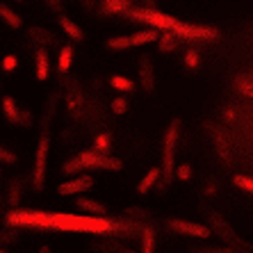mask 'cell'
Here are the masks:
<instances>
[{"instance_id":"cell-10","label":"cell","mask_w":253,"mask_h":253,"mask_svg":"<svg viewBox=\"0 0 253 253\" xmlns=\"http://www.w3.org/2000/svg\"><path fill=\"white\" fill-rule=\"evenodd\" d=\"M94 253H135L132 247H126L124 242L114 240V237H91L87 244Z\"/></svg>"},{"instance_id":"cell-3","label":"cell","mask_w":253,"mask_h":253,"mask_svg":"<svg viewBox=\"0 0 253 253\" xmlns=\"http://www.w3.org/2000/svg\"><path fill=\"white\" fill-rule=\"evenodd\" d=\"M55 103H57V94L50 96L46 105V112L42 119V130H39V139H37L35 148V167H32V187L37 192H43L46 185V171H48V153H50V124H53V112Z\"/></svg>"},{"instance_id":"cell-8","label":"cell","mask_w":253,"mask_h":253,"mask_svg":"<svg viewBox=\"0 0 253 253\" xmlns=\"http://www.w3.org/2000/svg\"><path fill=\"white\" fill-rule=\"evenodd\" d=\"M167 228L176 235H185V237H199V240H206L210 237V228L203 224H196V221H187V219H178V217H171L167 221Z\"/></svg>"},{"instance_id":"cell-16","label":"cell","mask_w":253,"mask_h":253,"mask_svg":"<svg viewBox=\"0 0 253 253\" xmlns=\"http://www.w3.org/2000/svg\"><path fill=\"white\" fill-rule=\"evenodd\" d=\"M28 37H30V42H35L39 48H46V46H53V43H55V35H53V32H48L46 28H39V25L30 28Z\"/></svg>"},{"instance_id":"cell-6","label":"cell","mask_w":253,"mask_h":253,"mask_svg":"<svg viewBox=\"0 0 253 253\" xmlns=\"http://www.w3.org/2000/svg\"><path fill=\"white\" fill-rule=\"evenodd\" d=\"M0 114H2V119H5L9 126H14V128H30V126L35 124V114H32V110L25 105H21L16 98H14L12 94H2V98H0Z\"/></svg>"},{"instance_id":"cell-17","label":"cell","mask_w":253,"mask_h":253,"mask_svg":"<svg viewBox=\"0 0 253 253\" xmlns=\"http://www.w3.org/2000/svg\"><path fill=\"white\" fill-rule=\"evenodd\" d=\"M158 37H160V35L155 32V30L146 28V30H137V32L128 35V39H130V46L135 48V46H146V43L158 42Z\"/></svg>"},{"instance_id":"cell-7","label":"cell","mask_w":253,"mask_h":253,"mask_svg":"<svg viewBox=\"0 0 253 253\" xmlns=\"http://www.w3.org/2000/svg\"><path fill=\"white\" fill-rule=\"evenodd\" d=\"M141 230L144 226L132 221L128 217H117V219H110V233L107 237H114V240H132V237H141Z\"/></svg>"},{"instance_id":"cell-33","label":"cell","mask_w":253,"mask_h":253,"mask_svg":"<svg viewBox=\"0 0 253 253\" xmlns=\"http://www.w3.org/2000/svg\"><path fill=\"white\" fill-rule=\"evenodd\" d=\"M192 253H235V251L228 249L226 244H214V247H194Z\"/></svg>"},{"instance_id":"cell-25","label":"cell","mask_w":253,"mask_h":253,"mask_svg":"<svg viewBox=\"0 0 253 253\" xmlns=\"http://www.w3.org/2000/svg\"><path fill=\"white\" fill-rule=\"evenodd\" d=\"M141 251L139 253H155V230L151 226H144L141 230Z\"/></svg>"},{"instance_id":"cell-31","label":"cell","mask_w":253,"mask_h":253,"mask_svg":"<svg viewBox=\"0 0 253 253\" xmlns=\"http://www.w3.org/2000/svg\"><path fill=\"white\" fill-rule=\"evenodd\" d=\"M18 155L14 153L12 148H7L5 144H0V165H16Z\"/></svg>"},{"instance_id":"cell-21","label":"cell","mask_w":253,"mask_h":253,"mask_svg":"<svg viewBox=\"0 0 253 253\" xmlns=\"http://www.w3.org/2000/svg\"><path fill=\"white\" fill-rule=\"evenodd\" d=\"M21 194H23V183L18 178H12L9 185H7V203L12 206V210H16L18 203H21Z\"/></svg>"},{"instance_id":"cell-40","label":"cell","mask_w":253,"mask_h":253,"mask_svg":"<svg viewBox=\"0 0 253 253\" xmlns=\"http://www.w3.org/2000/svg\"><path fill=\"white\" fill-rule=\"evenodd\" d=\"M0 89H2V84H0Z\"/></svg>"},{"instance_id":"cell-37","label":"cell","mask_w":253,"mask_h":253,"mask_svg":"<svg viewBox=\"0 0 253 253\" xmlns=\"http://www.w3.org/2000/svg\"><path fill=\"white\" fill-rule=\"evenodd\" d=\"M237 89H240L244 96H249V98H253V80H237Z\"/></svg>"},{"instance_id":"cell-12","label":"cell","mask_w":253,"mask_h":253,"mask_svg":"<svg viewBox=\"0 0 253 253\" xmlns=\"http://www.w3.org/2000/svg\"><path fill=\"white\" fill-rule=\"evenodd\" d=\"M139 84L144 91H153L155 89V71H153V62L148 55L139 57Z\"/></svg>"},{"instance_id":"cell-19","label":"cell","mask_w":253,"mask_h":253,"mask_svg":"<svg viewBox=\"0 0 253 253\" xmlns=\"http://www.w3.org/2000/svg\"><path fill=\"white\" fill-rule=\"evenodd\" d=\"M124 217L132 219V221H137V224H141V226H148V221H151V217H153V212L148 210V208H144V206H130V208H126Z\"/></svg>"},{"instance_id":"cell-28","label":"cell","mask_w":253,"mask_h":253,"mask_svg":"<svg viewBox=\"0 0 253 253\" xmlns=\"http://www.w3.org/2000/svg\"><path fill=\"white\" fill-rule=\"evenodd\" d=\"M110 50H126V48H132L130 46V39H128V35H121V37H112V39H107V43H105Z\"/></svg>"},{"instance_id":"cell-13","label":"cell","mask_w":253,"mask_h":253,"mask_svg":"<svg viewBox=\"0 0 253 253\" xmlns=\"http://www.w3.org/2000/svg\"><path fill=\"white\" fill-rule=\"evenodd\" d=\"M50 76V59H48L46 48H37L35 53V78L37 83H46Z\"/></svg>"},{"instance_id":"cell-22","label":"cell","mask_w":253,"mask_h":253,"mask_svg":"<svg viewBox=\"0 0 253 253\" xmlns=\"http://www.w3.org/2000/svg\"><path fill=\"white\" fill-rule=\"evenodd\" d=\"M71 64H73V46H62L57 53V71L59 73H69Z\"/></svg>"},{"instance_id":"cell-32","label":"cell","mask_w":253,"mask_h":253,"mask_svg":"<svg viewBox=\"0 0 253 253\" xmlns=\"http://www.w3.org/2000/svg\"><path fill=\"white\" fill-rule=\"evenodd\" d=\"M221 192V185L217 183V178H206V183H203V196H217Z\"/></svg>"},{"instance_id":"cell-35","label":"cell","mask_w":253,"mask_h":253,"mask_svg":"<svg viewBox=\"0 0 253 253\" xmlns=\"http://www.w3.org/2000/svg\"><path fill=\"white\" fill-rule=\"evenodd\" d=\"M16 66H18V57H16V55H5V57L0 59V69L5 71V73L16 71Z\"/></svg>"},{"instance_id":"cell-39","label":"cell","mask_w":253,"mask_h":253,"mask_svg":"<svg viewBox=\"0 0 253 253\" xmlns=\"http://www.w3.org/2000/svg\"><path fill=\"white\" fill-rule=\"evenodd\" d=\"M0 253H5V251H2V249H0Z\"/></svg>"},{"instance_id":"cell-36","label":"cell","mask_w":253,"mask_h":253,"mask_svg":"<svg viewBox=\"0 0 253 253\" xmlns=\"http://www.w3.org/2000/svg\"><path fill=\"white\" fill-rule=\"evenodd\" d=\"M173 178H178V180H192V167L185 162V165H176V173H173Z\"/></svg>"},{"instance_id":"cell-5","label":"cell","mask_w":253,"mask_h":253,"mask_svg":"<svg viewBox=\"0 0 253 253\" xmlns=\"http://www.w3.org/2000/svg\"><path fill=\"white\" fill-rule=\"evenodd\" d=\"M180 132H183V121L173 119L167 126L165 137H162V167H160V173L165 176V185H169L173 180V173H176V151L178 141H180Z\"/></svg>"},{"instance_id":"cell-20","label":"cell","mask_w":253,"mask_h":253,"mask_svg":"<svg viewBox=\"0 0 253 253\" xmlns=\"http://www.w3.org/2000/svg\"><path fill=\"white\" fill-rule=\"evenodd\" d=\"M160 167H153V169H148V173L144 178L139 180V185H137V194H148L151 189L158 185V180H160Z\"/></svg>"},{"instance_id":"cell-23","label":"cell","mask_w":253,"mask_h":253,"mask_svg":"<svg viewBox=\"0 0 253 253\" xmlns=\"http://www.w3.org/2000/svg\"><path fill=\"white\" fill-rule=\"evenodd\" d=\"M91 151H96V153L100 155H110L112 153V135L110 132H100V135L94 137V148Z\"/></svg>"},{"instance_id":"cell-26","label":"cell","mask_w":253,"mask_h":253,"mask_svg":"<svg viewBox=\"0 0 253 253\" xmlns=\"http://www.w3.org/2000/svg\"><path fill=\"white\" fill-rule=\"evenodd\" d=\"M110 84H112V89H117V91H132L135 89V83L130 80V78H126V76H112L110 78Z\"/></svg>"},{"instance_id":"cell-2","label":"cell","mask_w":253,"mask_h":253,"mask_svg":"<svg viewBox=\"0 0 253 253\" xmlns=\"http://www.w3.org/2000/svg\"><path fill=\"white\" fill-rule=\"evenodd\" d=\"M128 16L132 21H139V23L148 25L155 32H171L176 35L178 39H189V42H212L219 37V30L214 25H196V23H185L180 18L171 16V14H165L160 9H153V7H137V9H130Z\"/></svg>"},{"instance_id":"cell-18","label":"cell","mask_w":253,"mask_h":253,"mask_svg":"<svg viewBox=\"0 0 253 253\" xmlns=\"http://www.w3.org/2000/svg\"><path fill=\"white\" fill-rule=\"evenodd\" d=\"M103 7V14L105 16H117V14H128L132 9L128 0H105V2H100Z\"/></svg>"},{"instance_id":"cell-34","label":"cell","mask_w":253,"mask_h":253,"mask_svg":"<svg viewBox=\"0 0 253 253\" xmlns=\"http://www.w3.org/2000/svg\"><path fill=\"white\" fill-rule=\"evenodd\" d=\"M110 107H112V112H114V114H119V117H121V114H126V112H128L130 103L124 98V96H117V98H112V103H110Z\"/></svg>"},{"instance_id":"cell-11","label":"cell","mask_w":253,"mask_h":253,"mask_svg":"<svg viewBox=\"0 0 253 253\" xmlns=\"http://www.w3.org/2000/svg\"><path fill=\"white\" fill-rule=\"evenodd\" d=\"M76 208H78V210H83L87 217H100V219H105L107 212H110V208H107L103 201L89 199V196H78V199H76Z\"/></svg>"},{"instance_id":"cell-27","label":"cell","mask_w":253,"mask_h":253,"mask_svg":"<svg viewBox=\"0 0 253 253\" xmlns=\"http://www.w3.org/2000/svg\"><path fill=\"white\" fill-rule=\"evenodd\" d=\"M183 64H185V69H189V71H196V69H199L201 55H199V50H196V48H187V50H185Z\"/></svg>"},{"instance_id":"cell-24","label":"cell","mask_w":253,"mask_h":253,"mask_svg":"<svg viewBox=\"0 0 253 253\" xmlns=\"http://www.w3.org/2000/svg\"><path fill=\"white\" fill-rule=\"evenodd\" d=\"M176 48H178V37H176V35H171V32H165V35L158 37V50H160L162 55L173 53Z\"/></svg>"},{"instance_id":"cell-9","label":"cell","mask_w":253,"mask_h":253,"mask_svg":"<svg viewBox=\"0 0 253 253\" xmlns=\"http://www.w3.org/2000/svg\"><path fill=\"white\" fill-rule=\"evenodd\" d=\"M91 187H94V178L83 173V176H73V178H69V180H64V183L57 187V194L59 196H78V194H83V192H89Z\"/></svg>"},{"instance_id":"cell-15","label":"cell","mask_w":253,"mask_h":253,"mask_svg":"<svg viewBox=\"0 0 253 253\" xmlns=\"http://www.w3.org/2000/svg\"><path fill=\"white\" fill-rule=\"evenodd\" d=\"M0 21H2L9 30H21L23 28V16H21L14 7L7 5V2H0Z\"/></svg>"},{"instance_id":"cell-1","label":"cell","mask_w":253,"mask_h":253,"mask_svg":"<svg viewBox=\"0 0 253 253\" xmlns=\"http://www.w3.org/2000/svg\"><path fill=\"white\" fill-rule=\"evenodd\" d=\"M12 228L32 230H57V233H84L91 237H105L110 233V219L87 217V214H69V212H46V210H9L5 217Z\"/></svg>"},{"instance_id":"cell-29","label":"cell","mask_w":253,"mask_h":253,"mask_svg":"<svg viewBox=\"0 0 253 253\" xmlns=\"http://www.w3.org/2000/svg\"><path fill=\"white\" fill-rule=\"evenodd\" d=\"M16 240H18V228H12V226H7V228L0 230V247L14 244Z\"/></svg>"},{"instance_id":"cell-38","label":"cell","mask_w":253,"mask_h":253,"mask_svg":"<svg viewBox=\"0 0 253 253\" xmlns=\"http://www.w3.org/2000/svg\"><path fill=\"white\" fill-rule=\"evenodd\" d=\"M39 253H53V251H50V247H39Z\"/></svg>"},{"instance_id":"cell-4","label":"cell","mask_w":253,"mask_h":253,"mask_svg":"<svg viewBox=\"0 0 253 253\" xmlns=\"http://www.w3.org/2000/svg\"><path fill=\"white\" fill-rule=\"evenodd\" d=\"M91 169H103V171H121L124 162L114 155H100L96 151H83V153L73 155L62 165V171L66 176H76L80 171H91Z\"/></svg>"},{"instance_id":"cell-30","label":"cell","mask_w":253,"mask_h":253,"mask_svg":"<svg viewBox=\"0 0 253 253\" xmlns=\"http://www.w3.org/2000/svg\"><path fill=\"white\" fill-rule=\"evenodd\" d=\"M233 185L240 187L242 192H247V194H253V178L251 176H233Z\"/></svg>"},{"instance_id":"cell-14","label":"cell","mask_w":253,"mask_h":253,"mask_svg":"<svg viewBox=\"0 0 253 253\" xmlns=\"http://www.w3.org/2000/svg\"><path fill=\"white\" fill-rule=\"evenodd\" d=\"M59 28H62V32L69 37L71 42H78V43L84 42V30L80 28V25H78L71 16H66V14H62V16H59Z\"/></svg>"}]
</instances>
